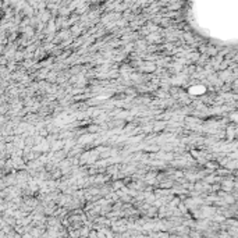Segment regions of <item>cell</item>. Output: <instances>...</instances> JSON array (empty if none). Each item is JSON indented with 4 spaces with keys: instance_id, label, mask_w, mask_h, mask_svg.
I'll return each instance as SVG.
<instances>
[{
    "instance_id": "6da1fadb",
    "label": "cell",
    "mask_w": 238,
    "mask_h": 238,
    "mask_svg": "<svg viewBox=\"0 0 238 238\" xmlns=\"http://www.w3.org/2000/svg\"><path fill=\"white\" fill-rule=\"evenodd\" d=\"M141 71H145V73H152L156 70V66L153 63H141V67H139Z\"/></svg>"
},
{
    "instance_id": "7a4b0ae2",
    "label": "cell",
    "mask_w": 238,
    "mask_h": 238,
    "mask_svg": "<svg viewBox=\"0 0 238 238\" xmlns=\"http://www.w3.org/2000/svg\"><path fill=\"white\" fill-rule=\"evenodd\" d=\"M235 184H234V181H226V182H223V189L224 191H231L233 189V187H234Z\"/></svg>"
},
{
    "instance_id": "3957f363",
    "label": "cell",
    "mask_w": 238,
    "mask_h": 238,
    "mask_svg": "<svg viewBox=\"0 0 238 238\" xmlns=\"http://www.w3.org/2000/svg\"><path fill=\"white\" fill-rule=\"evenodd\" d=\"M206 52H208L210 56H216V54H217V49H216V47H209V49H206Z\"/></svg>"
},
{
    "instance_id": "277c9868",
    "label": "cell",
    "mask_w": 238,
    "mask_h": 238,
    "mask_svg": "<svg viewBox=\"0 0 238 238\" xmlns=\"http://www.w3.org/2000/svg\"><path fill=\"white\" fill-rule=\"evenodd\" d=\"M157 98H164V99H166V98H168V95H167L166 90H159V92H157Z\"/></svg>"
},
{
    "instance_id": "5b68a950",
    "label": "cell",
    "mask_w": 238,
    "mask_h": 238,
    "mask_svg": "<svg viewBox=\"0 0 238 238\" xmlns=\"http://www.w3.org/2000/svg\"><path fill=\"white\" fill-rule=\"evenodd\" d=\"M89 131L90 132H96V131H99V128H98V125H90Z\"/></svg>"
},
{
    "instance_id": "8992f818",
    "label": "cell",
    "mask_w": 238,
    "mask_h": 238,
    "mask_svg": "<svg viewBox=\"0 0 238 238\" xmlns=\"http://www.w3.org/2000/svg\"><path fill=\"white\" fill-rule=\"evenodd\" d=\"M113 187H114V188H123V184H121V181H117V184L114 182Z\"/></svg>"
},
{
    "instance_id": "52a82bcc",
    "label": "cell",
    "mask_w": 238,
    "mask_h": 238,
    "mask_svg": "<svg viewBox=\"0 0 238 238\" xmlns=\"http://www.w3.org/2000/svg\"><path fill=\"white\" fill-rule=\"evenodd\" d=\"M180 210H182V212H187V209H185V206H184V205H182V203H181V205H180Z\"/></svg>"
}]
</instances>
